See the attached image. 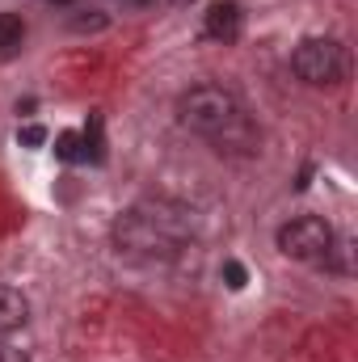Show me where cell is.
<instances>
[{
    "instance_id": "1",
    "label": "cell",
    "mask_w": 358,
    "mask_h": 362,
    "mask_svg": "<svg viewBox=\"0 0 358 362\" xmlns=\"http://www.w3.org/2000/svg\"><path fill=\"white\" fill-rule=\"evenodd\" d=\"M178 122L185 131L211 139L219 152H253L258 148V127L241 97L224 85H194L178 97Z\"/></svg>"
},
{
    "instance_id": "2",
    "label": "cell",
    "mask_w": 358,
    "mask_h": 362,
    "mask_svg": "<svg viewBox=\"0 0 358 362\" xmlns=\"http://www.w3.org/2000/svg\"><path fill=\"white\" fill-rule=\"evenodd\" d=\"M194 219L178 202H135L114 219V249L131 262H165L178 257L181 245L190 240Z\"/></svg>"
},
{
    "instance_id": "3",
    "label": "cell",
    "mask_w": 358,
    "mask_h": 362,
    "mask_svg": "<svg viewBox=\"0 0 358 362\" xmlns=\"http://www.w3.org/2000/svg\"><path fill=\"white\" fill-rule=\"evenodd\" d=\"M278 253L304 266H325L337 253V236L321 215H295L278 228Z\"/></svg>"
},
{
    "instance_id": "4",
    "label": "cell",
    "mask_w": 358,
    "mask_h": 362,
    "mask_svg": "<svg viewBox=\"0 0 358 362\" xmlns=\"http://www.w3.org/2000/svg\"><path fill=\"white\" fill-rule=\"evenodd\" d=\"M291 72L304 85L329 89V85H342V76L350 72V55L337 38H304L291 51Z\"/></svg>"
},
{
    "instance_id": "5",
    "label": "cell",
    "mask_w": 358,
    "mask_h": 362,
    "mask_svg": "<svg viewBox=\"0 0 358 362\" xmlns=\"http://www.w3.org/2000/svg\"><path fill=\"white\" fill-rule=\"evenodd\" d=\"M202 30H207V38H215V42H236L241 30H245V13H241V4H236V0H215V4L207 8Z\"/></svg>"
},
{
    "instance_id": "6",
    "label": "cell",
    "mask_w": 358,
    "mask_h": 362,
    "mask_svg": "<svg viewBox=\"0 0 358 362\" xmlns=\"http://www.w3.org/2000/svg\"><path fill=\"white\" fill-rule=\"evenodd\" d=\"M25 320H30V299L17 286H0V337L25 329Z\"/></svg>"
},
{
    "instance_id": "7",
    "label": "cell",
    "mask_w": 358,
    "mask_h": 362,
    "mask_svg": "<svg viewBox=\"0 0 358 362\" xmlns=\"http://www.w3.org/2000/svg\"><path fill=\"white\" fill-rule=\"evenodd\" d=\"M81 144H85V160L101 165V156H105V144H101V118H97V114H89V127H85Z\"/></svg>"
},
{
    "instance_id": "8",
    "label": "cell",
    "mask_w": 358,
    "mask_h": 362,
    "mask_svg": "<svg viewBox=\"0 0 358 362\" xmlns=\"http://www.w3.org/2000/svg\"><path fill=\"white\" fill-rule=\"evenodd\" d=\"M21 38H25V21H21L17 13H0V51L17 47Z\"/></svg>"
},
{
    "instance_id": "9",
    "label": "cell",
    "mask_w": 358,
    "mask_h": 362,
    "mask_svg": "<svg viewBox=\"0 0 358 362\" xmlns=\"http://www.w3.org/2000/svg\"><path fill=\"white\" fill-rule=\"evenodd\" d=\"M55 156L59 160H85V144H81V135L76 131H59V139H55Z\"/></svg>"
},
{
    "instance_id": "10",
    "label": "cell",
    "mask_w": 358,
    "mask_h": 362,
    "mask_svg": "<svg viewBox=\"0 0 358 362\" xmlns=\"http://www.w3.org/2000/svg\"><path fill=\"white\" fill-rule=\"evenodd\" d=\"M0 362H30V354H25L21 346H13V341L0 337Z\"/></svg>"
},
{
    "instance_id": "11",
    "label": "cell",
    "mask_w": 358,
    "mask_h": 362,
    "mask_svg": "<svg viewBox=\"0 0 358 362\" xmlns=\"http://www.w3.org/2000/svg\"><path fill=\"white\" fill-rule=\"evenodd\" d=\"M224 278H228L232 291H241V286H245V266H241V262H228V266H224Z\"/></svg>"
},
{
    "instance_id": "12",
    "label": "cell",
    "mask_w": 358,
    "mask_h": 362,
    "mask_svg": "<svg viewBox=\"0 0 358 362\" xmlns=\"http://www.w3.org/2000/svg\"><path fill=\"white\" fill-rule=\"evenodd\" d=\"M25 148H38V144H47V131L42 127H21V135H17Z\"/></svg>"
},
{
    "instance_id": "13",
    "label": "cell",
    "mask_w": 358,
    "mask_h": 362,
    "mask_svg": "<svg viewBox=\"0 0 358 362\" xmlns=\"http://www.w3.org/2000/svg\"><path fill=\"white\" fill-rule=\"evenodd\" d=\"M68 25H72V30H101V25H105V17H101V13H93V17H72Z\"/></svg>"
},
{
    "instance_id": "14",
    "label": "cell",
    "mask_w": 358,
    "mask_h": 362,
    "mask_svg": "<svg viewBox=\"0 0 358 362\" xmlns=\"http://www.w3.org/2000/svg\"><path fill=\"white\" fill-rule=\"evenodd\" d=\"M51 4H72V0H51Z\"/></svg>"
},
{
    "instance_id": "15",
    "label": "cell",
    "mask_w": 358,
    "mask_h": 362,
    "mask_svg": "<svg viewBox=\"0 0 358 362\" xmlns=\"http://www.w3.org/2000/svg\"><path fill=\"white\" fill-rule=\"evenodd\" d=\"M178 4H190V0H178Z\"/></svg>"
}]
</instances>
